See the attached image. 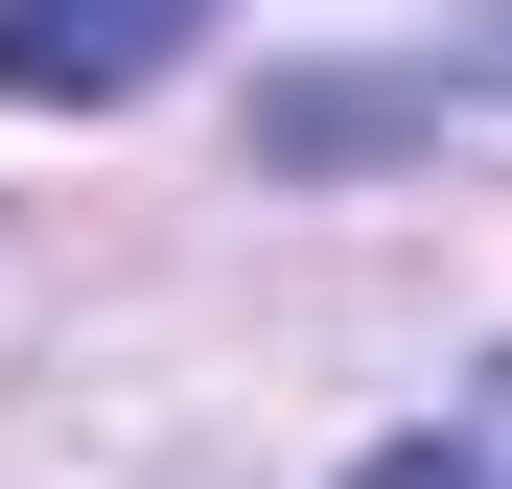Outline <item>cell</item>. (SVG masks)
<instances>
[{"instance_id":"obj_1","label":"cell","mask_w":512,"mask_h":489,"mask_svg":"<svg viewBox=\"0 0 512 489\" xmlns=\"http://www.w3.org/2000/svg\"><path fill=\"white\" fill-rule=\"evenodd\" d=\"M419 117H512V0L443 24V47H396V70H280V94H256L280 163H373V140H419Z\"/></svg>"},{"instance_id":"obj_2","label":"cell","mask_w":512,"mask_h":489,"mask_svg":"<svg viewBox=\"0 0 512 489\" xmlns=\"http://www.w3.org/2000/svg\"><path fill=\"white\" fill-rule=\"evenodd\" d=\"M233 24V0H0V94L24 117H117V94H163Z\"/></svg>"},{"instance_id":"obj_3","label":"cell","mask_w":512,"mask_h":489,"mask_svg":"<svg viewBox=\"0 0 512 489\" xmlns=\"http://www.w3.org/2000/svg\"><path fill=\"white\" fill-rule=\"evenodd\" d=\"M350 489H512V350L466 373V420H419V443H373Z\"/></svg>"}]
</instances>
